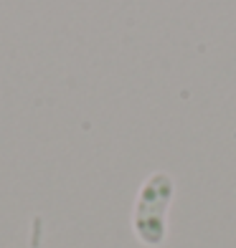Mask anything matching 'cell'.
<instances>
[{"label": "cell", "mask_w": 236, "mask_h": 248, "mask_svg": "<svg viewBox=\"0 0 236 248\" xmlns=\"http://www.w3.org/2000/svg\"><path fill=\"white\" fill-rule=\"evenodd\" d=\"M173 198L175 183L168 172L157 170L145 177L132 208V231L140 243L150 248L163 246L168 235V208H170Z\"/></svg>", "instance_id": "1"}]
</instances>
